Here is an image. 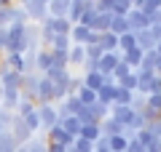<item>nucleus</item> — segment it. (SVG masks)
Masks as SVG:
<instances>
[{
    "label": "nucleus",
    "mask_w": 161,
    "mask_h": 152,
    "mask_svg": "<svg viewBox=\"0 0 161 152\" xmlns=\"http://www.w3.org/2000/svg\"><path fill=\"white\" fill-rule=\"evenodd\" d=\"M3 51H6V53H27V45H24V24L14 22L11 27H6Z\"/></svg>",
    "instance_id": "nucleus-1"
},
{
    "label": "nucleus",
    "mask_w": 161,
    "mask_h": 152,
    "mask_svg": "<svg viewBox=\"0 0 161 152\" xmlns=\"http://www.w3.org/2000/svg\"><path fill=\"white\" fill-rule=\"evenodd\" d=\"M22 8L27 13V22H32V24H43L48 19V6L43 0H27Z\"/></svg>",
    "instance_id": "nucleus-2"
},
{
    "label": "nucleus",
    "mask_w": 161,
    "mask_h": 152,
    "mask_svg": "<svg viewBox=\"0 0 161 152\" xmlns=\"http://www.w3.org/2000/svg\"><path fill=\"white\" fill-rule=\"evenodd\" d=\"M38 115H40V131L43 134H48L54 125H59V115H57V107L54 104H40Z\"/></svg>",
    "instance_id": "nucleus-3"
},
{
    "label": "nucleus",
    "mask_w": 161,
    "mask_h": 152,
    "mask_svg": "<svg viewBox=\"0 0 161 152\" xmlns=\"http://www.w3.org/2000/svg\"><path fill=\"white\" fill-rule=\"evenodd\" d=\"M46 141H51V144H59V147H64V149H73V144H75V139L62 128V125H54V128L46 134Z\"/></svg>",
    "instance_id": "nucleus-4"
},
{
    "label": "nucleus",
    "mask_w": 161,
    "mask_h": 152,
    "mask_svg": "<svg viewBox=\"0 0 161 152\" xmlns=\"http://www.w3.org/2000/svg\"><path fill=\"white\" fill-rule=\"evenodd\" d=\"M24 45H27L30 53L40 51V24H32V22L24 24Z\"/></svg>",
    "instance_id": "nucleus-5"
},
{
    "label": "nucleus",
    "mask_w": 161,
    "mask_h": 152,
    "mask_svg": "<svg viewBox=\"0 0 161 152\" xmlns=\"http://www.w3.org/2000/svg\"><path fill=\"white\" fill-rule=\"evenodd\" d=\"M8 131H11V136L16 139V144H27V141L35 136L32 131H30L27 125H24V120L19 118V115H14V123H11V128H8Z\"/></svg>",
    "instance_id": "nucleus-6"
},
{
    "label": "nucleus",
    "mask_w": 161,
    "mask_h": 152,
    "mask_svg": "<svg viewBox=\"0 0 161 152\" xmlns=\"http://www.w3.org/2000/svg\"><path fill=\"white\" fill-rule=\"evenodd\" d=\"M51 101H54V85H51V80L40 78L38 94H35V107H40V104H51Z\"/></svg>",
    "instance_id": "nucleus-7"
},
{
    "label": "nucleus",
    "mask_w": 161,
    "mask_h": 152,
    "mask_svg": "<svg viewBox=\"0 0 161 152\" xmlns=\"http://www.w3.org/2000/svg\"><path fill=\"white\" fill-rule=\"evenodd\" d=\"M121 64V51H113V53H105L102 59H99V75H105V78H110V75L115 72V67Z\"/></svg>",
    "instance_id": "nucleus-8"
},
{
    "label": "nucleus",
    "mask_w": 161,
    "mask_h": 152,
    "mask_svg": "<svg viewBox=\"0 0 161 152\" xmlns=\"http://www.w3.org/2000/svg\"><path fill=\"white\" fill-rule=\"evenodd\" d=\"M51 67H54V56H51V51H48V48L35 51V69H38L40 75H46Z\"/></svg>",
    "instance_id": "nucleus-9"
},
{
    "label": "nucleus",
    "mask_w": 161,
    "mask_h": 152,
    "mask_svg": "<svg viewBox=\"0 0 161 152\" xmlns=\"http://www.w3.org/2000/svg\"><path fill=\"white\" fill-rule=\"evenodd\" d=\"M126 22H129V32H140V29H148V16H145L142 11H137V8H132V11L126 13Z\"/></svg>",
    "instance_id": "nucleus-10"
},
{
    "label": "nucleus",
    "mask_w": 161,
    "mask_h": 152,
    "mask_svg": "<svg viewBox=\"0 0 161 152\" xmlns=\"http://www.w3.org/2000/svg\"><path fill=\"white\" fill-rule=\"evenodd\" d=\"M132 115H134V109L129 107V104H126V107H118V104H113V107H110V118H113L115 123H121L124 128L132 123Z\"/></svg>",
    "instance_id": "nucleus-11"
},
{
    "label": "nucleus",
    "mask_w": 161,
    "mask_h": 152,
    "mask_svg": "<svg viewBox=\"0 0 161 152\" xmlns=\"http://www.w3.org/2000/svg\"><path fill=\"white\" fill-rule=\"evenodd\" d=\"M89 6H92L89 0H73V3H70V11H67V22H70V24H78Z\"/></svg>",
    "instance_id": "nucleus-12"
},
{
    "label": "nucleus",
    "mask_w": 161,
    "mask_h": 152,
    "mask_svg": "<svg viewBox=\"0 0 161 152\" xmlns=\"http://www.w3.org/2000/svg\"><path fill=\"white\" fill-rule=\"evenodd\" d=\"M70 3H73V0H51V3H48V16H54V19H67Z\"/></svg>",
    "instance_id": "nucleus-13"
},
{
    "label": "nucleus",
    "mask_w": 161,
    "mask_h": 152,
    "mask_svg": "<svg viewBox=\"0 0 161 152\" xmlns=\"http://www.w3.org/2000/svg\"><path fill=\"white\" fill-rule=\"evenodd\" d=\"M0 99H3V104H0V107H6V109H16L19 107V101H22V91H11V88H3V96H0Z\"/></svg>",
    "instance_id": "nucleus-14"
},
{
    "label": "nucleus",
    "mask_w": 161,
    "mask_h": 152,
    "mask_svg": "<svg viewBox=\"0 0 161 152\" xmlns=\"http://www.w3.org/2000/svg\"><path fill=\"white\" fill-rule=\"evenodd\" d=\"M43 24H48V27L54 29V35H67V38H70V29H73V24H70L67 19H54V16H48Z\"/></svg>",
    "instance_id": "nucleus-15"
},
{
    "label": "nucleus",
    "mask_w": 161,
    "mask_h": 152,
    "mask_svg": "<svg viewBox=\"0 0 161 152\" xmlns=\"http://www.w3.org/2000/svg\"><path fill=\"white\" fill-rule=\"evenodd\" d=\"M115 85H118V83H105L102 88L97 91V101H102V104L113 107V101H115Z\"/></svg>",
    "instance_id": "nucleus-16"
},
{
    "label": "nucleus",
    "mask_w": 161,
    "mask_h": 152,
    "mask_svg": "<svg viewBox=\"0 0 161 152\" xmlns=\"http://www.w3.org/2000/svg\"><path fill=\"white\" fill-rule=\"evenodd\" d=\"M83 62H86V48H83V45H73V48L67 51V64L83 67Z\"/></svg>",
    "instance_id": "nucleus-17"
},
{
    "label": "nucleus",
    "mask_w": 161,
    "mask_h": 152,
    "mask_svg": "<svg viewBox=\"0 0 161 152\" xmlns=\"http://www.w3.org/2000/svg\"><path fill=\"white\" fill-rule=\"evenodd\" d=\"M99 128H102V136H108V139H110V136H121L124 131H126V128H124L121 123H115L113 118L102 120V123H99Z\"/></svg>",
    "instance_id": "nucleus-18"
},
{
    "label": "nucleus",
    "mask_w": 161,
    "mask_h": 152,
    "mask_svg": "<svg viewBox=\"0 0 161 152\" xmlns=\"http://www.w3.org/2000/svg\"><path fill=\"white\" fill-rule=\"evenodd\" d=\"M99 48H102L105 53H113V51H118V35H113V32H102V35H99Z\"/></svg>",
    "instance_id": "nucleus-19"
},
{
    "label": "nucleus",
    "mask_w": 161,
    "mask_h": 152,
    "mask_svg": "<svg viewBox=\"0 0 161 152\" xmlns=\"http://www.w3.org/2000/svg\"><path fill=\"white\" fill-rule=\"evenodd\" d=\"M89 112H92L94 123H102V120L110 118V107H108V104H102V101H94L92 107H89Z\"/></svg>",
    "instance_id": "nucleus-20"
},
{
    "label": "nucleus",
    "mask_w": 161,
    "mask_h": 152,
    "mask_svg": "<svg viewBox=\"0 0 161 152\" xmlns=\"http://www.w3.org/2000/svg\"><path fill=\"white\" fill-rule=\"evenodd\" d=\"M73 48V40L67 38V35H57V38H54V43H51V53H67V51Z\"/></svg>",
    "instance_id": "nucleus-21"
},
{
    "label": "nucleus",
    "mask_w": 161,
    "mask_h": 152,
    "mask_svg": "<svg viewBox=\"0 0 161 152\" xmlns=\"http://www.w3.org/2000/svg\"><path fill=\"white\" fill-rule=\"evenodd\" d=\"M16 152H46V136H43V139L32 136L27 144H19V149H16Z\"/></svg>",
    "instance_id": "nucleus-22"
},
{
    "label": "nucleus",
    "mask_w": 161,
    "mask_h": 152,
    "mask_svg": "<svg viewBox=\"0 0 161 152\" xmlns=\"http://www.w3.org/2000/svg\"><path fill=\"white\" fill-rule=\"evenodd\" d=\"M80 80H83V85H86V88H92L94 94L105 85V75H99V72H89V75H83Z\"/></svg>",
    "instance_id": "nucleus-23"
},
{
    "label": "nucleus",
    "mask_w": 161,
    "mask_h": 152,
    "mask_svg": "<svg viewBox=\"0 0 161 152\" xmlns=\"http://www.w3.org/2000/svg\"><path fill=\"white\" fill-rule=\"evenodd\" d=\"M110 19H113V13H97V19H94V24H92V32H97V35L108 32L110 29Z\"/></svg>",
    "instance_id": "nucleus-24"
},
{
    "label": "nucleus",
    "mask_w": 161,
    "mask_h": 152,
    "mask_svg": "<svg viewBox=\"0 0 161 152\" xmlns=\"http://www.w3.org/2000/svg\"><path fill=\"white\" fill-rule=\"evenodd\" d=\"M59 125H62V128L67 131V134L73 136V139H78V136H80V128H83L78 118H64V120H59Z\"/></svg>",
    "instance_id": "nucleus-25"
},
{
    "label": "nucleus",
    "mask_w": 161,
    "mask_h": 152,
    "mask_svg": "<svg viewBox=\"0 0 161 152\" xmlns=\"http://www.w3.org/2000/svg\"><path fill=\"white\" fill-rule=\"evenodd\" d=\"M121 62L129 64L132 69H137L140 62H142V51H140V48H132V51H126V53H121Z\"/></svg>",
    "instance_id": "nucleus-26"
},
{
    "label": "nucleus",
    "mask_w": 161,
    "mask_h": 152,
    "mask_svg": "<svg viewBox=\"0 0 161 152\" xmlns=\"http://www.w3.org/2000/svg\"><path fill=\"white\" fill-rule=\"evenodd\" d=\"M108 32H113V35H124V32H129V22H126V16H113L110 19V29Z\"/></svg>",
    "instance_id": "nucleus-27"
},
{
    "label": "nucleus",
    "mask_w": 161,
    "mask_h": 152,
    "mask_svg": "<svg viewBox=\"0 0 161 152\" xmlns=\"http://www.w3.org/2000/svg\"><path fill=\"white\" fill-rule=\"evenodd\" d=\"M99 136H102V128H99V123H89L80 128V139H86V141H97Z\"/></svg>",
    "instance_id": "nucleus-28"
},
{
    "label": "nucleus",
    "mask_w": 161,
    "mask_h": 152,
    "mask_svg": "<svg viewBox=\"0 0 161 152\" xmlns=\"http://www.w3.org/2000/svg\"><path fill=\"white\" fill-rule=\"evenodd\" d=\"M0 149L3 152H16L19 149V144H16V139L11 136V131H3V134H0Z\"/></svg>",
    "instance_id": "nucleus-29"
},
{
    "label": "nucleus",
    "mask_w": 161,
    "mask_h": 152,
    "mask_svg": "<svg viewBox=\"0 0 161 152\" xmlns=\"http://www.w3.org/2000/svg\"><path fill=\"white\" fill-rule=\"evenodd\" d=\"M129 11H132V3L129 0H113L110 3V13L113 16H126Z\"/></svg>",
    "instance_id": "nucleus-30"
},
{
    "label": "nucleus",
    "mask_w": 161,
    "mask_h": 152,
    "mask_svg": "<svg viewBox=\"0 0 161 152\" xmlns=\"http://www.w3.org/2000/svg\"><path fill=\"white\" fill-rule=\"evenodd\" d=\"M132 48H137V43H134V32H124L118 38V51H121V53H126V51H132Z\"/></svg>",
    "instance_id": "nucleus-31"
},
{
    "label": "nucleus",
    "mask_w": 161,
    "mask_h": 152,
    "mask_svg": "<svg viewBox=\"0 0 161 152\" xmlns=\"http://www.w3.org/2000/svg\"><path fill=\"white\" fill-rule=\"evenodd\" d=\"M22 120H24V125H27V128L32 131V134H38V131H40V115H38V107H35L30 115H24Z\"/></svg>",
    "instance_id": "nucleus-32"
},
{
    "label": "nucleus",
    "mask_w": 161,
    "mask_h": 152,
    "mask_svg": "<svg viewBox=\"0 0 161 152\" xmlns=\"http://www.w3.org/2000/svg\"><path fill=\"white\" fill-rule=\"evenodd\" d=\"M14 24V6H0V29Z\"/></svg>",
    "instance_id": "nucleus-33"
},
{
    "label": "nucleus",
    "mask_w": 161,
    "mask_h": 152,
    "mask_svg": "<svg viewBox=\"0 0 161 152\" xmlns=\"http://www.w3.org/2000/svg\"><path fill=\"white\" fill-rule=\"evenodd\" d=\"M75 96L80 99V104H83V107H92L94 101H97V94H94L92 88H86V85H83V88H80V91H78Z\"/></svg>",
    "instance_id": "nucleus-34"
},
{
    "label": "nucleus",
    "mask_w": 161,
    "mask_h": 152,
    "mask_svg": "<svg viewBox=\"0 0 161 152\" xmlns=\"http://www.w3.org/2000/svg\"><path fill=\"white\" fill-rule=\"evenodd\" d=\"M129 107H132L134 112H142V109L148 107V96H145V94H137V91H134V94H132V101H129Z\"/></svg>",
    "instance_id": "nucleus-35"
},
{
    "label": "nucleus",
    "mask_w": 161,
    "mask_h": 152,
    "mask_svg": "<svg viewBox=\"0 0 161 152\" xmlns=\"http://www.w3.org/2000/svg\"><path fill=\"white\" fill-rule=\"evenodd\" d=\"M126 147H129V139L124 134L121 136H110V152H126Z\"/></svg>",
    "instance_id": "nucleus-36"
},
{
    "label": "nucleus",
    "mask_w": 161,
    "mask_h": 152,
    "mask_svg": "<svg viewBox=\"0 0 161 152\" xmlns=\"http://www.w3.org/2000/svg\"><path fill=\"white\" fill-rule=\"evenodd\" d=\"M129 101H132V91L121 88V85H115V101L113 104H118V107H126Z\"/></svg>",
    "instance_id": "nucleus-37"
},
{
    "label": "nucleus",
    "mask_w": 161,
    "mask_h": 152,
    "mask_svg": "<svg viewBox=\"0 0 161 152\" xmlns=\"http://www.w3.org/2000/svg\"><path fill=\"white\" fill-rule=\"evenodd\" d=\"M83 48H86V59H89V62H99V59L105 56V51L99 48V43H94V45H83Z\"/></svg>",
    "instance_id": "nucleus-38"
},
{
    "label": "nucleus",
    "mask_w": 161,
    "mask_h": 152,
    "mask_svg": "<svg viewBox=\"0 0 161 152\" xmlns=\"http://www.w3.org/2000/svg\"><path fill=\"white\" fill-rule=\"evenodd\" d=\"M132 72H134V69H132V67H129V64H124V62H121V64H118V67H115V72H113V75H110V78H113V80H115V83H121V80H124V78H129V75H132Z\"/></svg>",
    "instance_id": "nucleus-39"
},
{
    "label": "nucleus",
    "mask_w": 161,
    "mask_h": 152,
    "mask_svg": "<svg viewBox=\"0 0 161 152\" xmlns=\"http://www.w3.org/2000/svg\"><path fill=\"white\" fill-rule=\"evenodd\" d=\"M32 109H35V101L27 99V96H22V101H19V107H16V115H19V118H24V115H30Z\"/></svg>",
    "instance_id": "nucleus-40"
},
{
    "label": "nucleus",
    "mask_w": 161,
    "mask_h": 152,
    "mask_svg": "<svg viewBox=\"0 0 161 152\" xmlns=\"http://www.w3.org/2000/svg\"><path fill=\"white\" fill-rule=\"evenodd\" d=\"M11 123H14V112L6 109V107H0V131H8Z\"/></svg>",
    "instance_id": "nucleus-41"
},
{
    "label": "nucleus",
    "mask_w": 161,
    "mask_h": 152,
    "mask_svg": "<svg viewBox=\"0 0 161 152\" xmlns=\"http://www.w3.org/2000/svg\"><path fill=\"white\" fill-rule=\"evenodd\" d=\"M94 19H97V11H94V3H92V6L86 8V13H83V16H80V22H78V24H83V27H89V29H92Z\"/></svg>",
    "instance_id": "nucleus-42"
},
{
    "label": "nucleus",
    "mask_w": 161,
    "mask_h": 152,
    "mask_svg": "<svg viewBox=\"0 0 161 152\" xmlns=\"http://www.w3.org/2000/svg\"><path fill=\"white\" fill-rule=\"evenodd\" d=\"M73 149L75 152H94V141H86V139H75V144H73Z\"/></svg>",
    "instance_id": "nucleus-43"
},
{
    "label": "nucleus",
    "mask_w": 161,
    "mask_h": 152,
    "mask_svg": "<svg viewBox=\"0 0 161 152\" xmlns=\"http://www.w3.org/2000/svg\"><path fill=\"white\" fill-rule=\"evenodd\" d=\"M118 85H121V88H126V91H132V94H134V91H137V75L132 72L129 78H124V80H121Z\"/></svg>",
    "instance_id": "nucleus-44"
},
{
    "label": "nucleus",
    "mask_w": 161,
    "mask_h": 152,
    "mask_svg": "<svg viewBox=\"0 0 161 152\" xmlns=\"http://www.w3.org/2000/svg\"><path fill=\"white\" fill-rule=\"evenodd\" d=\"M30 72H38V69H35V53H24V75H30Z\"/></svg>",
    "instance_id": "nucleus-45"
},
{
    "label": "nucleus",
    "mask_w": 161,
    "mask_h": 152,
    "mask_svg": "<svg viewBox=\"0 0 161 152\" xmlns=\"http://www.w3.org/2000/svg\"><path fill=\"white\" fill-rule=\"evenodd\" d=\"M148 107L153 112H161V94H150L148 96Z\"/></svg>",
    "instance_id": "nucleus-46"
},
{
    "label": "nucleus",
    "mask_w": 161,
    "mask_h": 152,
    "mask_svg": "<svg viewBox=\"0 0 161 152\" xmlns=\"http://www.w3.org/2000/svg\"><path fill=\"white\" fill-rule=\"evenodd\" d=\"M148 27H161V8H158V11H153V13L148 16Z\"/></svg>",
    "instance_id": "nucleus-47"
},
{
    "label": "nucleus",
    "mask_w": 161,
    "mask_h": 152,
    "mask_svg": "<svg viewBox=\"0 0 161 152\" xmlns=\"http://www.w3.org/2000/svg\"><path fill=\"white\" fill-rule=\"evenodd\" d=\"M126 152H145V147H142V144H137V141L132 139V141H129V147H126Z\"/></svg>",
    "instance_id": "nucleus-48"
},
{
    "label": "nucleus",
    "mask_w": 161,
    "mask_h": 152,
    "mask_svg": "<svg viewBox=\"0 0 161 152\" xmlns=\"http://www.w3.org/2000/svg\"><path fill=\"white\" fill-rule=\"evenodd\" d=\"M3 40H6V29H0V53H3Z\"/></svg>",
    "instance_id": "nucleus-49"
},
{
    "label": "nucleus",
    "mask_w": 161,
    "mask_h": 152,
    "mask_svg": "<svg viewBox=\"0 0 161 152\" xmlns=\"http://www.w3.org/2000/svg\"><path fill=\"white\" fill-rule=\"evenodd\" d=\"M0 96H3V85H0Z\"/></svg>",
    "instance_id": "nucleus-50"
},
{
    "label": "nucleus",
    "mask_w": 161,
    "mask_h": 152,
    "mask_svg": "<svg viewBox=\"0 0 161 152\" xmlns=\"http://www.w3.org/2000/svg\"><path fill=\"white\" fill-rule=\"evenodd\" d=\"M43 3H46V6H48V3H51V0H43Z\"/></svg>",
    "instance_id": "nucleus-51"
},
{
    "label": "nucleus",
    "mask_w": 161,
    "mask_h": 152,
    "mask_svg": "<svg viewBox=\"0 0 161 152\" xmlns=\"http://www.w3.org/2000/svg\"><path fill=\"white\" fill-rule=\"evenodd\" d=\"M89 3H97V0H89Z\"/></svg>",
    "instance_id": "nucleus-52"
},
{
    "label": "nucleus",
    "mask_w": 161,
    "mask_h": 152,
    "mask_svg": "<svg viewBox=\"0 0 161 152\" xmlns=\"http://www.w3.org/2000/svg\"><path fill=\"white\" fill-rule=\"evenodd\" d=\"M67 152H75V149H67Z\"/></svg>",
    "instance_id": "nucleus-53"
},
{
    "label": "nucleus",
    "mask_w": 161,
    "mask_h": 152,
    "mask_svg": "<svg viewBox=\"0 0 161 152\" xmlns=\"http://www.w3.org/2000/svg\"><path fill=\"white\" fill-rule=\"evenodd\" d=\"M0 152H3V149H0Z\"/></svg>",
    "instance_id": "nucleus-54"
}]
</instances>
